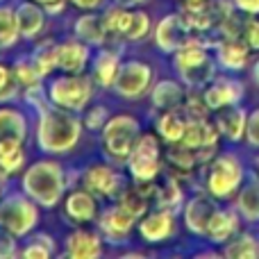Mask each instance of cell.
Instances as JSON below:
<instances>
[{"instance_id": "cell-1", "label": "cell", "mask_w": 259, "mask_h": 259, "mask_svg": "<svg viewBox=\"0 0 259 259\" xmlns=\"http://www.w3.org/2000/svg\"><path fill=\"white\" fill-rule=\"evenodd\" d=\"M84 123L77 118V112L46 105L39 109V123H36V146L46 155H64L73 150L82 137Z\"/></svg>"}, {"instance_id": "cell-2", "label": "cell", "mask_w": 259, "mask_h": 259, "mask_svg": "<svg viewBox=\"0 0 259 259\" xmlns=\"http://www.w3.org/2000/svg\"><path fill=\"white\" fill-rule=\"evenodd\" d=\"M23 191L44 209L57 207L59 200L64 198V191H66L64 166L55 159L34 161L23 173Z\"/></svg>"}, {"instance_id": "cell-3", "label": "cell", "mask_w": 259, "mask_h": 259, "mask_svg": "<svg viewBox=\"0 0 259 259\" xmlns=\"http://www.w3.org/2000/svg\"><path fill=\"white\" fill-rule=\"evenodd\" d=\"M173 68L184 84L198 89L207 87L216 75V59L209 55V50L191 39L173 53Z\"/></svg>"}, {"instance_id": "cell-4", "label": "cell", "mask_w": 259, "mask_h": 259, "mask_svg": "<svg viewBox=\"0 0 259 259\" xmlns=\"http://www.w3.org/2000/svg\"><path fill=\"white\" fill-rule=\"evenodd\" d=\"M94 75H84V73H64L46 84V94L48 100L57 107L71 109V112H84L87 105L94 98Z\"/></svg>"}, {"instance_id": "cell-5", "label": "cell", "mask_w": 259, "mask_h": 259, "mask_svg": "<svg viewBox=\"0 0 259 259\" xmlns=\"http://www.w3.org/2000/svg\"><path fill=\"white\" fill-rule=\"evenodd\" d=\"M103 148L105 155L114 161H127L134 143L141 137V123L132 114H116L103 125Z\"/></svg>"}, {"instance_id": "cell-6", "label": "cell", "mask_w": 259, "mask_h": 259, "mask_svg": "<svg viewBox=\"0 0 259 259\" xmlns=\"http://www.w3.org/2000/svg\"><path fill=\"white\" fill-rule=\"evenodd\" d=\"M243 178H246L243 164L234 152L216 155L209 164V173H207V193H211L219 200L232 198L243 187Z\"/></svg>"}, {"instance_id": "cell-7", "label": "cell", "mask_w": 259, "mask_h": 259, "mask_svg": "<svg viewBox=\"0 0 259 259\" xmlns=\"http://www.w3.org/2000/svg\"><path fill=\"white\" fill-rule=\"evenodd\" d=\"M39 223V205L23 193H9L0 200V225L16 237H27Z\"/></svg>"}, {"instance_id": "cell-8", "label": "cell", "mask_w": 259, "mask_h": 259, "mask_svg": "<svg viewBox=\"0 0 259 259\" xmlns=\"http://www.w3.org/2000/svg\"><path fill=\"white\" fill-rule=\"evenodd\" d=\"M159 134L141 132L127 157V170L134 182H152L161 170V143Z\"/></svg>"}, {"instance_id": "cell-9", "label": "cell", "mask_w": 259, "mask_h": 259, "mask_svg": "<svg viewBox=\"0 0 259 259\" xmlns=\"http://www.w3.org/2000/svg\"><path fill=\"white\" fill-rule=\"evenodd\" d=\"M152 77L155 75H152L150 64L139 62V59H125V62H121V68H118L114 91L125 100H139L150 89Z\"/></svg>"}, {"instance_id": "cell-10", "label": "cell", "mask_w": 259, "mask_h": 259, "mask_svg": "<svg viewBox=\"0 0 259 259\" xmlns=\"http://www.w3.org/2000/svg\"><path fill=\"white\" fill-rule=\"evenodd\" d=\"M82 187L94 191L96 196H118L125 184L121 173L112 164H91L82 173Z\"/></svg>"}, {"instance_id": "cell-11", "label": "cell", "mask_w": 259, "mask_h": 259, "mask_svg": "<svg viewBox=\"0 0 259 259\" xmlns=\"http://www.w3.org/2000/svg\"><path fill=\"white\" fill-rule=\"evenodd\" d=\"M207 107L209 109H221V107H230V105H239L243 98V84L237 77H228V75H214L211 82L205 87L202 91Z\"/></svg>"}, {"instance_id": "cell-12", "label": "cell", "mask_w": 259, "mask_h": 259, "mask_svg": "<svg viewBox=\"0 0 259 259\" xmlns=\"http://www.w3.org/2000/svg\"><path fill=\"white\" fill-rule=\"evenodd\" d=\"M64 216L71 225H84L98 219V200L96 193L89 189H73L64 196Z\"/></svg>"}, {"instance_id": "cell-13", "label": "cell", "mask_w": 259, "mask_h": 259, "mask_svg": "<svg viewBox=\"0 0 259 259\" xmlns=\"http://www.w3.org/2000/svg\"><path fill=\"white\" fill-rule=\"evenodd\" d=\"M134 223H137V216H132L121 205H114L109 209H105L98 219L100 234L112 243H125L130 232L134 230Z\"/></svg>"}, {"instance_id": "cell-14", "label": "cell", "mask_w": 259, "mask_h": 259, "mask_svg": "<svg viewBox=\"0 0 259 259\" xmlns=\"http://www.w3.org/2000/svg\"><path fill=\"white\" fill-rule=\"evenodd\" d=\"M139 237L146 243H164L175 234V211L155 209L139 221Z\"/></svg>"}, {"instance_id": "cell-15", "label": "cell", "mask_w": 259, "mask_h": 259, "mask_svg": "<svg viewBox=\"0 0 259 259\" xmlns=\"http://www.w3.org/2000/svg\"><path fill=\"white\" fill-rule=\"evenodd\" d=\"M187 23H184L182 14H168L157 23L155 30V44L164 53H175L178 48H182L184 44H189L191 39H187Z\"/></svg>"}, {"instance_id": "cell-16", "label": "cell", "mask_w": 259, "mask_h": 259, "mask_svg": "<svg viewBox=\"0 0 259 259\" xmlns=\"http://www.w3.org/2000/svg\"><path fill=\"white\" fill-rule=\"evenodd\" d=\"M219 209L214 205V196L207 193H196L193 198H189L184 205V225L191 234L196 237H205L207 232V223H209L211 214Z\"/></svg>"}, {"instance_id": "cell-17", "label": "cell", "mask_w": 259, "mask_h": 259, "mask_svg": "<svg viewBox=\"0 0 259 259\" xmlns=\"http://www.w3.org/2000/svg\"><path fill=\"white\" fill-rule=\"evenodd\" d=\"M64 255L73 259H96L103 255V237L91 230H73L64 239Z\"/></svg>"}, {"instance_id": "cell-18", "label": "cell", "mask_w": 259, "mask_h": 259, "mask_svg": "<svg viewBox=\"0 0 259 259\" xmlns=\"http://www.w3.org/2000/svg\"><path fill=\"white\" fill-rule=\"evenodd\" d=\"M89 57L91 46L77 36L57 44V68H62L64 73H84V68L89 66Z\"/></svg>"}, {"instance_id": "cell-19", "label": "cell", "mask_w": 259, "mask_h": 259, "mask_svg": "<svg viewBox=\"0 0 259 259\" xmlns=\"http://www.w3.org/2000/svg\"><path fill=\"white\" fill-rule=\"evenodd\" d=\"M16 21L23 39L34 41L46 27V9L36 0H23L16 7Z\"/></svg>"}, {"instance_id": "cell-20", "label": "cell", "mask_w": 259, "mask_h": 259, "mask_svg": "<svg viewBox=\"0 0 259 259\" xmlns=\"http://www.w3.org/2000/svg\"><path fill=\"white\" fill-rule=\"evenodd\" d=\"M252 50L248 48V44L239 36H225L223 41H219L216 46V64L225 68V71H241L248 64V55Z\"/></svg>"}, {"instance_id": "cell-21", "label": "cell", "mask_w": 259, "mask_h": 259, "mask_svg": "<svg viewBox=\"0 0 259 259\" xmlns=\"http://www.w3.org/2000/svg\"><path fill=\"white\" fill-rule=\"evenodd\" d=\"M239 230V211L237 207H228V209H216L211 214L209 223H207L205 237L211 243H228Z\"/></svg>"}, {"instance_id": "cell-22", "label": "cell", "mask_w": 259, "mask_h": 259, "mask_svg": "<svg viewBox=\"0 0 259 259\" xmlns=\"http://www.w3.org/2000/svg\"><path fill=\"white\" fill-rule=\"evenodd\" d=\"M216 125H219L221 137L228 141H241L246 137V125H248V114L243 112L239 105H230V107L216 109Z\"/></svg>"}, {"instance_id": "cell-23", "label": "cell", "mask_w": 259, "mask_h": 259, "mask_svg": "<svg viewBox=\"0 0 259 259\" xmlns=\"http://www.w3.org/2000/svg\"><path fill=\"white\" fill-rule=\"evenodd\" d=\"M219 125L216 123H209L207 118H200V121H189L187 132H184L182 141L184 146L193 148V150H200V148H214L219 146Z\"/></svg>"}, {"instance_id": "cell-24", "label": "cell", "mask_w": 259, "mask_h": 259, "mask_svg": "<svg viewBox=\"0 0 259 259\" xmlns=\"http://www.w3.org/2000/svg\"><path fill=\"white\" fill-rule=\"evenodd\" d=\"M25 166V148L18 139H0V178L7 180Z\"/></svg>"}, {"instance_id": "cell-25", "label": "cell", "mask_w": 259, "mask_h": 259, "mask_svg": "<svg viewBox=\"0 0 259 259\" xmlns=\"http://www.w3.org/2000/svg\"><path fill=\"white\" fill-rule=\"evenodd\" d=\"M150 98H152V105L161 112L166 109H178L182 107L184 103V87L175 80H159L150 91Z\"/></svg>"}, {"instance_id": "cell-26", "label": "cell", "mask_w": 259, "mask_h": 259, "mask_svg": "<svg viewBox=\"0 0 259 259\" xmlns=\"http://www.w3.org/2000/svg\"><path fill=\"white\" fill-rule=\"evenodd\" d=\"M189 125V118L184 112H178V109H166L161 112V116L157 118L155 130L166 143H180L187 132Z\"/></svg>"}, {"instance_id": "cell-27", "label": "cell", "mask_w": 259, "mask_h": 259, "mask_svg": "<svg viewBox=\"0 0 259 259\" xmlns=\"http://www.w3.org/2000/svg\"><path fill=\"white\" fill-rule=\"evenodd\" d=\"M118 68H121V59L114 50H100L98 55L94 57V80L96 84H100L103 89H109L114 87L116 82V75H118Z\"/></svg>"}, {"instance_id": "cell-28", "label": "cell", "mask_w": 259, "mask_h": 259, "mask_svg": "<svg viewBox=\"0 0 259 259\" xmlns=\"http://www.w3.org/2000/svg\"><path fill=\"white\" fill-rule=\"evenodd\" d=\"M0 139H27V118L21 109L3 105L0 107Z\"/></svg>"}, {"instance_id": "cell-29", "label": "cell", "mask_w": 259, "mask_h": 259, "mask_svg": "<svg viewBox=\"0 0 259 259\" xmlns=\"http://www.w3.org/2000/svg\"><path fill=\"white\" fill-rule=\"evenodd\" d=\"M75 36L89 46H103L107 39V27H105L103 16L98 14H84L75 21Z\"/></svg>"}, {"instance_id": "cell-30", "label": "cell", "mask_w": 259, "mask_h": 259, "mask_svg": "<svg viewBox=\"0 0 259 259\" xmlns=\"http://www.w3.org/2000/svg\"><path fill=\"white\" fill-rule=\"evenodd\" d=\"M237 207L239 216L246 221H259V178H250L241 189H239L237 196Z\"/></svg>"}, {"instance_id": "cell-31", "label": "cell", "mask_w": 259, "mask_h": 259, "mask_svg": "<svg viewBox=\"0 0 259 259\" xmlns=\"http://www.w3.org/2000/svg\"><path fill=\"white\" fill-rule=\"evenodd\" d=\"M159 209H170V211H178L180 205H182V189H180V182L170 175H166L164 182L157 184L155 189V198H152Z\"/></svg>"}, {"instance_id": "cell-32", "label": "cell", "mask_w": 259, "mask_h": 259, "mask_svg": "<svg viewBox=\"0 0 259 259\" xmlns=\"http://www.w3.org/2000/svg\"><path fill=\"white\" fill-rule=\"evenodd\" d=\"M21 39L16 21V9L9 5H0V48H12Z\"/></svg>"}, {"instance_id": "cell-33", "label": "cell", "mask_w": 259, "mask_h": 259, "mask_svg": "<svg viewBox=\"0 0 259 259\" xmlns=\"http://www.w3.org/2000/svg\"><path fill=\"white\" fill-rule=\"evenodd\" d=\"M225 257L230 259H252V257H259V241L250 234H241L239 239H230L225 243V250H223Z\"/></svg>"}, {"instance_id": "cell-34", "label": "cell", "mask_w": 259, "mask_h": 259, "mask_svg": "<svg viewBox=\"0 0 259 259\" xmlns=\"http://www.w3.org/2000/svg\"><path fill=\"white\" fill-rule=\"evenodd\" d=\"M53 250H55L53 237L39 232V234H34V237L27 239V246L21 250V255L27 257V259H48L50 255H53Z\"/></svg>"}, {"instance_id": "cell-35", "label": "cell", "mask_w": 259, "mask_h": 259, "mask_svg": "<svg viewBox=\"0 0 259 259\" xmlns=\"http://www.w3.org/2000/svg\"><path fill=\"white\" fill-rule=\"evenodd\" d=\"M36 64V71H39L41 77H48L53 73V68H57V44H50V41H44L39 48L32 55Z\"/></svg>"}, {"instance_id": "cell-36", "label": "cell", "mask_w": 259, "mask_h": 259, "mask_svg": "<svg viewBox=\"0 0 259 259\" xmlns=\"http://www.w3.org/2000/svg\"><path fill=\"white\" fill-rule=\"evenodd\" d=\"M12 73H14V77H16V82L21 87H34V84H39L44 77L39 75V71H36V64H34V59L32 57H21V59H16L14 62V66H12Z\"/></svg>"}, {"instance_id": "cell-37", "label": "cell", "mask_w": 259, "mask_h": 259, "mask_svg": "<svg viewBox=\"0 0 259 259\" xmlns=\"http://www.w3.org/2000/svg\"><path fill=\"white\" fill-rule=\"evenodd\" d=\"M150 32V14L143 12V9H134L132 14V25H130L125 41H139Z\"/></svg>"}, {"instance_id": "cell-38", "label": "cell", "mask_w": 259, "mask_h": 259, "mask_svg": "<svg viewBox=\"0 0 259 259\" xmlns=\"http://www.w3.org/2000/svg\"><path fill=\"white\" fill-rule=\"evenodd\" d=\"M18 89H21V84L16 82L12 68H9L7 64H0V103L16 98Z\"/></svg>"}, {"instance_id": "cell-39", "label": "cell", "mask_w": 259, "mask_h": 259, "mask_svg": "<svg viewBox=\"0 0 259 259\" xmlns=\"http://www.w3.org/2000/svg\"><path fill=\"white\" fill-rule=\"evenodd\" d=\"M241 39L246 41L248 48H250L252 53H259V18H255V16L243 18Z\"/></svg>"}, {"instance_id": "cell-40", "label": "cell", "mask_w": 259, "mask_h": 259, "mask_svg": "<svg viewBox=\"0 0 259 259\" xmlns=\"http://www.w3.org/2000/svg\"><path fill=\"white\" fill-rule=\"evenodd\" d=\"M107 118H109L107 107L98 105V107H91L89 112H87V116H84V125L96 132V130H103V125L107 123Z\"/></svg>"}, {"instance_id": "cell-41", "label": "cell", "mask_w": 259, "mask_h": 259, "mask_svg": "<svg viewBox=\"0 0 259 259\" xmlns=\"http://www.w3.org/2000/svg\"><path fill=\"white\" fill-rule=\"evenodd\" d=\"M18 255V246H16V234H12L9 230H5L0 225V259L5 257H14Z\"/></svg>"}, {"instance_id": "cell-42", "label": "cell", "mask_w": 259, "mask_h": 259, "mask_svg": "<svg viewBox=\"0 0 259 259\" xmlns=\"http://www.w3.org/2000/svg\"><path fill=\"white\" fill-rule=\"evenodd\" d=\"M246 141L250 148H259V109L248 114V125H246Z\"/></svg>"}, {"instance_id": "cell-43", "label": "cell", "mask_w": 259, "mask_h": 259, "mask_svg": "<svg viewBox=\"0 0 259 259\" xmlns=\"http://www.w3.org/2000/svg\"><path fill=\"white\" fill-rule=\"evenodd\" d=\"M234 9H239L246 16H257L259 14V0H232Z\"/></svg>"}, {"instance_id": "cell-44", "label": "cell", "mask_w": 259, "mask_h": 259, "mask_svg": "<svg viewBox=\"0 0 259 259\" xmlns=\"http://www.w3.org/2000/svg\"><path fill=\"white\" fill-rule=\"evenodd\" d=\"M36 3H39L48 14H59V12H64L68 0H36Z\"/></svg>"}, {"instance_id": "cell-45", "label": "cell", "mask_w": 259, "mask_h": 259, "mask_svg": "<svg viewBox=\"0 0 259 259\" xmlns=\"http://www.w3.org/2000/svg\"><path fill=\"white\" fill-rule=\"evenodd\" d=\"M68 3H71L73 7H77V9H84V12H94V9L103 7L105 0H68Z\"/></svg>"}, {"instance_id": "cell-46", "label": "cell", "mask_w": 259, "mask_h": 259, "mask_svg": "<svg viewBox=\"0 0 259 259\" xmlns=\"http://www.w3.org/2000/svg\"><path fill=\"white\" fill-rule=\"evenodd\" d=\"M114 5H118V7H139V5H143L146 3V0H112Z\"/></svg>"}, {"instance_id": "cell-47", "label": "cell", "mask_w": 259, "mask_h": 259, "mask_svg": "<svg viewBox=\"0 0 259 259\" xmlns=\"http://www.w3.org/2000/svg\"><path fill=\"white\" fill-rule=\"evenodd\" d=\"M250 75H252V82L259 87V59L255 62V66H252V71H250Z\"/></svg>"}, {"instance_id": "cell-48", "label": "cell", "mask_w": 259, "mask_h": 259, "mask_svg": "<svg viewBox=\"0 0 259 259\" xmlns=\"http://www.w3.org/2000/svg\"><path fill=\"white\" fill-rule=\"evenodd\" d=\"M0 200H3V178H0Z\"/></svg>"}, {"instance_id": "cell-49", "label": "cell", "mask_w": 259, "mask_h": 259, "mask_svg": "<svg viewBox=\"0 0 259 259\" xmlns=\"http://www.w3.org/2000/svg\"><path fill=\"white\" fill-rule=\"evenodd\" d=\"M189 3H207V0H189Z\"/></svg>"}, {"instance_id": "cell-50", "label": "cell", "mask_w": 259, "mask_h": 259, "mask_svg": "<svg viewBox=\"0 0 259 259\" xmlns=\"http://www.w3.org/2000/svg\"><path fill=\"white\" fill-rule=\"evenodd\" d=\"M257 173H259V157H257Z\"/></svg>"}, {"instance_id": "cell-51", "label": "cell", "mask_w": 259, "mask_h": 259, "mask_svg": "<svg viewBox=\"0 0 259 259\" xmlns=\"http://www.w3.org/2000/svg\"><path fill=\"white\" fill-rule=\"evenodd\" d=\"M0 50H3V48H0Z\"/></svg>"}]
</instances>
